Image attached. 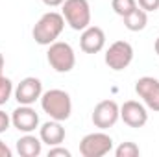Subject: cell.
Segmentation results:
<instances>
[{"label": "cell", "instance_id": "cell-1", "mask_svg": "<svg viewBox=\"0 0 159 157\" xmlns=\"http://www.w3.org/2000/svg\"><path fill=\"white\" fill-rule=\"evenodd\" d=\"M41 107L43 111L54 120H67L72 113V100L70 94L63 89H50L41 94Z\"/></svg>", "mask_w": 159, "mask_h": 157}, {"label": "cell", "instance_id": "cell-2", "mask_svg": "<svg viewBox=\"0 0 159 157\" xmlns=\"http://www.w3.org/2000/svg\"><path fill=\"white\" fill-rule=\"evenodd\" d=\"M65 28V19L61 13H56V11H48L41 17L39 20L35 22L34 30H32V35L37 44L41 46H48L52 43H56L57 37L61 35Z\"/></svg>", "mask_w": 159, "mask_h": 157}, {"label": "cell", "instance_id": "cell-3", "mask_svg": "<svg viewBox=\"0 0 159 157\" xmlns=\"http://www.w3.org/2000/svg\"><path fill=\"white\" fill-rule=\"evenodd\" d=\"M61 6V15L72 30L83 32L91 26V6L87 0H65Z\"/></svg>", "mask_w": 159, "mask_h": 157}, {"label": "cell", "instance_id": "cell-4", "mask_svg": "<svg viewBox=\"0 0 159 157\" xmlns=\"http://www.w3.org/2000/svg\"><path fill=\"white\" fill-rule=\"evenodd\" d=\"M46 59H48L50 67L59 74L70 72L76 65V54H74L72 46L69 43H63V41H56V43L48 44Z\"/></svg>", "mask_w": 159, "mask_h": 157}, {"label": "cell", "instance_id": "cell-5", "mask_svg": "<svg viewBox=\"0 0 159 157\" xmlns=\"http://www.w3.org/2000/svg\"><path fill=\"white\" fill-rule=\"evenodd\" d=\"M113 150V139L102 131L89 133L80 142V154L83 157H104Z\"/></svg>", "mask_w": 159, "mask_h": 157}, {"label": "cell", "instance_id": "cell-6", "mask_svg": "<svg viewBox=\"0 0 159 157\" xmlns=\"http://www.w3.org/2000/svg\"><path fill=\"white\" fill-rule=\"evenodd\" d=\"M133 61V46L128 41H115L106 52V65L111 70H124Z\"/></svg>", "mask_w": 159, "mask_h": 157}, {"label": "cell", "instance_id": "cell-7", "mask_svg": "<svg viewBox=\"0 0 159 157\" xmlns=\"http://www.w3.org/2000/svg\"><path fill=\"white\" fill-rule=\"evenodd\" d=\"M93 124L98 129H109L120 118V107L115 100H102L93 109Z\"/></svg>", "mask_w": 159, "mask_h": 157}, {"label": "cell", "instance_id": "cell-8", "mask_svg": "<svg viewBox=\"0 0 159 157\" xmlns=\"http://www.w3.org/2000/svg\"><path fill=\"white\" fill-rule=\"evenodd\" d=\"M135 92L144 100L146 107L159 113V79L152 76H143L135 81Z\"/></svg>", "mask_w": 159, "mask_h": 157}, {"label": "cell", "instance_id": "cell-9", "mask_svg": "<svg viewBox=\"0 0 159 157\" xmlns=\"http://www.w3.org/2000/svg\"><path fill=\"white\" fill-rule=\"evenodd\" d=\"M41 94H43V83L39 78H34V76L24 78L15 87V100L20 105L35 104L37 100H41Z\"/></svg>", "mask_w": 159, "mask_h": 157}, {"label": "cell", "instance_id": "cell-10", "mask_svg": "<svg viewBox=\"0 0 159 157\" xmlns=\"http://www.w3.org/2000/svg\"><path fill=\"white\" fill-rule=\"evenodd\" d=\"M120 118L129 128H143L148 122V111L143 104L135 100H128L120 105Z\"/></svg>", "mask_w": 159, "mask_h": 157}, {"label": "cell", "instance_id": "cell-11", "mask_svg": "<svg viewBox=\"0 0 159 157\" xmlns=\"http://www.w3.org/2000/svg\"><path fill=\"white\" fill-rule=\"evenodd\" d=\"M11 124L22 133H32L39 126V115L32 109V105H19L11 113Z\"/></svg>", "mask_w": 159, "mask_h": 157}, {"label": "cell", "instance_id": "cell-12", "mask_svg": "<svg viewBox=\"0 0 159 157\" xmlns=\"http://www.w3.org/2000/svg\"><path fill=\"white\" fill-rule=\"evenodd\" d=\"M106 46V34L98 26H87L81 32L80 37V48L85 54H98Z\"/></svg>", "mask_w": 159, "mask_h": 157}, {"label": "cell", "instance_id": "cell-13", "mask_svg": "<svg viewBox=\"0 0 159 157\" xmlns=\"http://www.w3.org/2000/svg\"><path fill=\"white\" fill-rule=\"evenodd\" d=\"M39 139L48 146H57L65 141V128L59 120H48L39 128Z\"/></svg>", "mask_w": 159, "mask_h": 157}, {"label": "cell", "instance_id": "cell-14", "mask_svg": "<svg viewBox=\"0 0 159 157\" xmlns=\"http://www.w3.org/2000/svg\"><path fill=\"white\" fill-rule=\"evenodd\" d=\"M41 150H43V141L32 133H26L17 141V152L22 157H37L41 155Z\"/></svg>", "mask_w": 159, "mask_h": 157}, {"label": "cell", "instance_id": "cell-15", "mask_svg": "<svg viewBox=\"0 0 159 157\" xmlns=\"http://www.w3.org/2000/svg\"><path fill=\"white\" fill-rule=\"evenodd\" d=\"M122 19H124L126 30H129V32H141V30H144L146 24H148V15H146V11H144V9H139V7H135L129 15H126V17H122Z\"/></svg>", "mask_w": 159, "mask_h": 157}, {"label": "cell", "instance_id": "cell-16", "mask_svg": "<svg viewBox=\"0 0 159 157\" xmlns=\"http://www.w3.org/2000/svg\"><path fill=\"white\" fill-rule=\"evenodd\" d=\"M111 7L117 15L126 17L137 7V0H111Z\"/></svg>", "mask_w": 159, "mask_h": 157}, {"label": "cell", "instance_id": "cell-17", "mask_svg": "<svg viewBox=\"0 0 159 157\" xmlns=\"http://www.w3.org/2000/svg\"><path fill=\"white\" fill-rule=\"evenodd\" d=\"M139 154H141V150L135 142H122L115 150L117 157H139Z\"/></svg>", "mask_w": 159, "mask_h": 157}, {"label": "cell", "instance_id": "cell-18", "mask_svg": "<svg viewBox=\"0 0 159 157\" xmlns=\"http://www.w3.org/2000/svg\"><path fill=\"white\" fill-rule=\"evenodd\" d=\"M13 92H15L13 91V81L9 78H6V76H2L0 78V105H4L11 98Z\"/></svg>", "mask_w": 159, "mask_h": 157}, {"label": "cell", "instance_id": "cell-19", "mask_svg": "<svg viewBox=\"0 0 159 157\" xmlns=\"http://www.w3.org/2000/svg\"><path fill=\"white\" fill-rule=\"evenodd\" d=\"M139 7L148 11H157L159 9V0H139Z\"/></svg>", "mask_w": 159, "mask_h": 157}, {"label": "cell", "instance_id": "cell-20", "mask_svg": "<svg viewBox=\"0 0 159 157\" xmlns=\"http://www.w3.org/2000/svg\"><path fill=\"white\" fill-rule=\"evenodd\" d=\"M70 157V152L67 150V148H61L59 144L57 146H50V150H48V157Z\"/></svg>", "mask_w": 159, "mask_h": 157}, {"label": "cell", "instance_id": "cell-21", "mask_svg": "<svg viewBox=\"0 0 159 157\" xmlns=\"http://www.w3.org/2000/svg\"><path fill=\"white\" fill-rule=\"evenodd\" d=\"M9 124H11V117L0 109V133H6L9 129Z\"/></svg>", "mask_w": 159, "mask_h": 157}, {"label": "cell", "instance_id": "cell-22", "mask_svg": "<svg viewBox=\"0 0 159 157\" xmlns=\"http://www.w3.org/2000/svg\"><path fill=\"white\" fill-rule=\"evenodd\" d=\"M11 155H13V152L9 150V146L4 141H0V157H11Z\"/></svg>", "mask_w": 159, "mask_h": 157}, {"label": "cell", "instance_id": "cell-23", "mask_svg": "<svg viewBox=\"0 0 159 157\" xmlns=\"http://www.w3.org/2000/svg\"><path fill=\"white\" fill-rule=\"evenodd\" d=\"M44 6H48V7H57V6H61L65 0H41Z\"/></svg>", "mask_w": 159, "mask_h": 157}, {"label": "cell", "instance_id": "cell-24", "mask_svg": "<svg viewBox=\"0 0 159 157\" xmlns=\"http://www.w3.org/2000/svg\"><path fill=\"white\" fill-rule=\"evenodd\" d=\"M154 48H156V54L159 56V37L156 39V44H154Z\"/></svg>", "mask_w": 159, "mask_h": 157}, {"label": "cell", "instance_id": "cell-25", "mask_svg": "<svg viewBox=\"0 0 159 157\" xmlns=\"http://www.w3.org/2000/svg\"><path fill=\"white\" fill-rule=\"evenodd\" d=\"M2 69H4V56L0 54V72H2Z\"/></svg>", "mask_w": 159, "mask_h": 157}, {"label": "cell", "instance_id": "cell-26", "mask_svg": "<svg viewBox=\"0 0 159 157\" xmlns=\"http://www.w3.org/2000/svg\"><path fill=\"white\" fill-rule=\"evenodd\" d=\"M0 78H2V72H0Z\"/></svg>", "mask_w": 159, "mask_h": 157}]
</instances>
